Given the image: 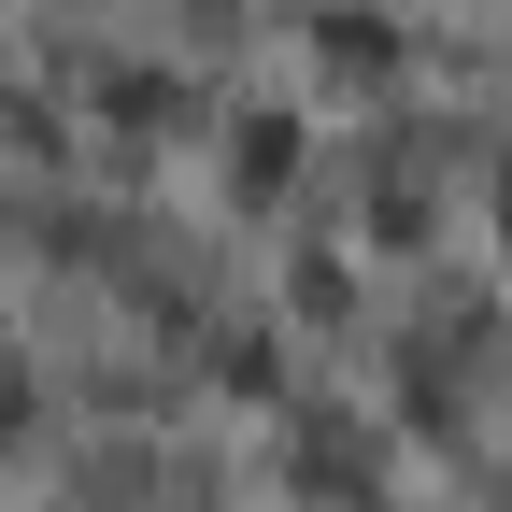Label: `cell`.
Listing matches in <instances>:
<instances>
[{
    "label": "cell",
    "instance_id": "3957f363",
    "mask_svg": "<svg viewBox=\"0 0 512 512\" xmlns=\"http://www.w3.org/2000/svg\"><path fill=\"white\" fill-rule=\"evenodd\" d=\"M498 228H512V157H498Z\"/></svg>",
    "mask_w": 512,
    "mask_h": 512
},
{
    "label": "cell",
    "instance_id": "7a4b0ae2",
    "mask_svg": "<svg viewBox=\"0 0 512 512\" xmlns=\"http://www.w3.org/2000/svg\"><path fill=\"white\" fill-rule=\"evenodd\" d=\"M313 57H328V72H399V29H384V15H356V0H342L328 29H313Z\"/></svg>",
    "mask_w": 512,
    "mask_h": 512
},
{
    "label": "cell",
    "instance_id": "6da1fadb",
    "mask_svg": "<svg viewBox=\"0 0 512 512\" xmlns=\"http://www.w3.org/2000/svg\"><path fill=\"white\" fill-rule=\"evenodd\" d=\"M285 171H299V114H242L228 128V200H285Z\"/></svg>",
    "mask_w": 512,
    "mask_h": 512
}]
</instances>
